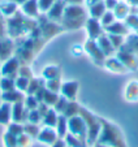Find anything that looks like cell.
<instances>
[{
    "mask_svg": "<svg viewBox=\"0 0 138 147\" xmlns=\"http://www.w3.org/2000/svg\"><path fill=\"white\" fill-rule=\"evenodd\" d=\"M16 3H25V0H14Z\"/></svg>",
    "mask_w": 138,
    "mask_h": 147,
    "instance_id": "7",
    "label": "cell"
},
{
    "mask_svg": "<svg viewBox=\"0 0 138 147\" xmlns=\"http://www.w3.org/2000/svg\"><path fill=\"white\" fill-rule=\"evenodd\" d=\"M104 25H111V24H113V14L112 13H106L103 14V20H102Z\"/></svg>",
    "mask_w": 138,
    "mask_h": 147,
    "instance_id": "6",
    "label": "cell"
},
{
    "mask_svg": "<svg viewBox=\"0 0 138 147\" xmlns=\"http://www.w3.org/2000/svg\"><path fill=\"white\" fill-rule=\"evenodd\" d=\"M13 87H14V85H13V81L12 80H9V78H7V77L0 80V89L1 90H4V91H12Z\"/></svg>",
    "mask_w": 138,
    "mask_h": 147,
    "instance_id": "3",
    "label": "cell"
},
{
    "mask_svg": "<svg viewBox=\"0 0 138 147\" xmlns=\"http://www.w3.org/2000/svg\"><path fill=\"white\" fill-rule=\"evenodd\" d=\"M16 11V5L13 3H4L0 4V12L3 14H12Z\"/></svg>",
    "mask_w": 138,
    "mask_h": 147,
    "instance_id": "4",
    "label": "cell"
},
{
    "mask_svg": "<svg viewBox=\"0 0 138 147\" xmlns=\"http://www.w3.org/2000/svg\"><path fill=\"white\" fill-rule=\"evenodd\" d=\"M17 67H18V65H17V60H16V59H11V60L7 61V64L3 67L1 73H3V74L7 77V76L12 74V73L17 69Z\"/></svg>",
    "mask_w": 138,
    "mask_h": 147,
    "instance_id": "2",
    "label": "cell"
},
{
    "mask_svg": "<svg viewBox=\"0 0 138 147\" xmlns=\"http://www.w3.org/2000/svg\"><path fill=\"white\" fill-rule=\"evenodd\" d=\"M17 95H20V94H17V92H13V91H5V94L3 95V99L5 100V102H18L20 99H21V96H17Z\"/></svg>",
    "mask_w": 138,
    "mask_h": 147,
    "instance_id": "5",
    "label": "cell"
},
{
    "mask_svg": "<svg viewBox=\"0 0 138 147\" xmlns=\"http://www.w3.org/2000/svg\"><path fill=\"white\" fill-rule=\"evenodd\" d=\"M11 119V107L9 103H5L0 107V124H7Z\"/></svg>",
    "mask_w": 138,
    "mask_h": 147,
    "instance_id": "1",
    "label": "cell"
}]
</instances>
